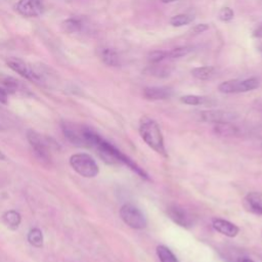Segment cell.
Here are the masks:
<instances>
[{"instance_id":"cell-19","label":"cell","mask_w":262,"mask_h":262,"mask_svg":"<svg viewBox=\"0 0 262 262\" xmlns=\"http://www.w3.org/2000/svg\"><path fill=\"white\" fill-rule=\"evenodd\" d=\"M28 242L30 245H32L35 248H41L44 242V237L41 229L37 227L30 229V231L28 232Z\"/></svg>"},{"instance_id":"cell-23","label":"cell","mask_w":262,"mask_h":262,"mask_svg":"<svg viewBox=\"0 0 262 262\" xmlns=\"http://www.w3.org/2000/svg\"><path fill=\"white\" fill-rule=\"evenodd\" d=\"M215 131L222 135H233L236 133L237 129L231 123H219L216 124Z\"/></svg>"},{"instance_id":"cell-6","label":"cell","mask_w":262,"mask_h":262,"mask_svg":"<svg viewBox=\"0 0 262 262\" xmlns=\"http://www.w3.org/2000/svg\"><path fill=\"white\" fill-rule=\"evenodd\" d=\"M27 139L37 157L43 161L50 160V142L47 137L42 136L34 130H28Z\"/></svg>"},{"instance_id":"cell-24","label":"cell","mask_w":262,"mask_h":262,"mask_svg":"<svg viewBox=\"0 0 262 262\" xmlns=\"http://www.w3.org/2000/svg\"><path fill=\"white\" fill-rule=\"evenodd\" d=\"M180 101L182 103L188 104V105H201L205 102V97L199 96V95H193V94H188L180 97Z\"/></svg>"},{"instance_id":"cell-10","label":"cell","mask_w":262,"mask_h":262,"mask_svg":"<svg viewBox=\"0 0 262 262\" xmlns=\"http://www.w3.org/2000/svg\"><path fill=\"white\" fill-rule=\"evenodd\" d=\"M201 118L205 122L209 123H231L238 118V115L224 110H209L201 113Z\"/></svg>"},{"instance_id":"cell-13","label":"cell","mask_w":262,"mask_h":262,"mask_svg":"<svg viewBox=\"0 0 262 262\" xmlns=\"http://www.w3.org/2000/svg\"><path fill=\"white\" fill-rule=\"evenodd\" d=\"M212 226L216 231H218L219 233L227 237H234L239 232V228L235 224L225 219H220V218L213 219Z\"/></svg>"},{"instance_id":"cell-27","label":"cell","mask_w":262,"mask_h":262,"mask_svg":"<svg viewBox=\"0 0 262 262\" xmlns=\"http://www.w3.org/2000/svg\"><path fill=\"white\" fill-rule=\"evenodd\" d=\"M170 71L164 67H155L152 70H150V74L157 77H167L169 75Z\"/></svg>"},{"instance_id":"cell-18","label":"cell","mask_w":262,"mask_h":262,"mask_svg":"<svg viewBox=\"0 0 262 262\" xmlns=\"http://www.w3.org/2000/svg\"><path fill=\"white\" fill-rule=\"evenodd\" d=\"M156 252L161 262H179L174 253L164 245L158 246Z\"/></svg>"},{"instance_id":"cell-29","label":"cell","mask_w":262,"mask_h":262,"mask_svg":"<svg viewBox=\"0 0 262 262\" xmlns=\"http://www.w3.org/2000/svg\"><path fill=\"white\" fill-rule=\"evenodd\" d=\"M7 98H8V93L0 85V102L4 104L7 103Z\"/></svg>"},{"instance_id":"cell-9","label":"cell","mask_w":262,"mask_h":262,"mask_svg":"<svg viewBox=\"0 0 262 262\" xmlns=\"http://www.w3.org/2000/svg\"><path fill=\"white\" fill-rule=\"evenodd\" d=\"M167 215L168 217L177 225L181 227L188 228L192 225L193 220L191 214L185 210L183 207L178 205H170L167 208Z\"/></svg>"},{"instance_id":"cell-31","label":"cell","mask_w":262,"mask_h":262,"mask_svg":"<svg viewBox=\"0 0 262 262\" xmlns=\"http://www.w3.org/2000/svg\"><path fill=\"white\" fill-rule=\"evenodd\" d=\"M5 159H6L5 155H4V154H3V152L0 150V160H1V161H4Z\"/></svg>"},{"instance_id":"cell-28","label":"cell","mask_w":262,"mask_h":262,"mask_svg":"<svg viewBox=\"0 0 262 262\" xmlns=\"http://www.w3.org/2000/svg\"><path fill=\"white\" fill-rule=\"evenodd\" d=\"M208 29H209V25H207V24H199V25H195L191 29V32L193 34H200V33H203V32L207 31Z\"/></svg>"},{"instance_id":"cell-26","label":"cell","mask_w":262,"mask_h":262,"mask_svg":"<svg viewBox=\"0 0 262 262\" xmlns=\"http://www.w3.org/2000/svg\"><path fill=\"white\" fill-rule=\"evenodd\" d=\"M233 15H234L233 10L231 8H229V7H223L218 12V17L222 21L231 20L233 18Z\"/></svg>"},{"instance_id":"cell-5","label":"cell","mask_w":262,"mask_h":262,"mask_svg":"<svg viewBox=\"0 0 262 262\" xmlns=\"http://www.w3.org/2000/svg\"><path fill=\"white\" fill-rule=\"evenodd\" d=\"M259 87V80L249 78L246 80H228L222 82L218 86V90L222 93H241L255 90Z\"/></svg>"},{"instance_id":"cell-30","label":"cell","mask_w":262,"mask_h":262,"mask_svg":"<svg viewBox=\"0 0 262 262\" xmlns=\"http://www.w3.org/2000/svg\"><path fill=\"white\" fill-rule=\"evenodd\" d=\"M253 36L255 38H262V25L259 26L253 33Z\"/></svg>"},{"instance_id":"cell-11","label":"cell","mask_w":262,"mask_h":262,"mask_svg":"<svg viewBox=\"0 0 262 262\" xmlns=\"http://www.w3.org/2000/svg\"><path fill=\"white\" fill-rule=\"evenodd\" d=\"M16 11L27 17L38 16L43 11V5L40 0H19L15 5Z\"/></svg>"},{"instance_id":"cell-8","label":"cell","mask_w":262,"mask_h":262,"mask_svg":"<svg viewBox=\"0 0 262 262\" xmlns=\"http://www.w3.org/2000/svg\"><path fill=\"white\" fill-rule=\"evenodd\" d=\"M6 62H7V66L12 71L17 73L21 77L34 82H39L41 80V76L38 73H36L28 63H26L20 58L9 57Z\"/></svg>"},{"instance_id":"cell-32","label":"cell","mask_w":262,"mask_h":262,"mask_svg":"<svg viewBox=\"0 0 262 262\" xmlns=\"http://www.w3.org/2000/svg\"><path fill=\"white\" fill-rule=\"evenodd\" d=\"M163 3H171V2H175V1H178V0H161Z\"/></svg>"},{"instance_id":"cell-25","label":"cell","mask_w":262,"mask_h":262,"mask_svg":"<svg viewBox=\"0 0 262 262\" xmlns=\"http://www.w3.org/2000/svg\"><path fill=\"white\" fill-rule=\"evenodd\" d=\"M165 58H167V51H163V50H155L147 55V59L151 63L161 62Z\"/></svg>"},{"instance_id":"cell-7","label":"cell","mask_w":262,"mask_h":262,"mask_svg":"<svg viewBox=\"0 0 262 262\" xmlns=\"http://www.w3.org/2000/svg\"><path fill=\"white\" fill-rule=\"evenodd\" d=\"M85 127L72 122H62L61 130L70 142L77 146H87L85 138ZM88 147V146H87Z\"/></svg>"},{"instance_id":"cell-22","label":"cell","mask_w":262,"mask_h":262,"mask_svg":"<svg viewBox=\"0 0 262 262\" xmlns=\"http://www.w3.org/2000/svg\"><path fill=\"white\" fill-rule=\"evenodd\" d=\"M193 48L191 46H181L172 49L171 51H167V58L175 59V58H180L185 55H187Z\"/></svg>"},{"instance_id":"cell-20","label":"cell","mask_w":262,"mask_h":262,"mask_svg":"<svg viewBox=\"0 0 262 262\" xmlns=\"http://www.w3.org/2000/svg\"><path fill=\"white\" fill-rule=\"evenodd\" d=\"M194 19V16L192 14L188 13H180L177 15H174L170 18V24L173 27H182L185 25L190 24Z\"/></svg>"},{"instance_id":"cell-33","label":"cell","mask_w":262,"mask_h":262,"mask_svg":"<svg viewBox=\"0 0 262 262\" xmlns=\"http://www.w3.org/2000/svg\"><path fill=\"white\" fill-rule=\"evenodd\" d=\"M242 262H254L253 260H251V259H247V258H245V259H243L242 260Z\"/></svg>"},{"instance_id":"cell-2","label":"cell","mask_w":262,"mask_h":262,"mask_svg":"<svg viewBox=\"0 0 262 262\" xmlns=\"http://www.w3.org/2000/svg\"><path fill=\"white\" fill-rule=\"evenodd\" d=\"M139 134L143 141L156 152L166 156L164 137L159 124L151 118L142 117L139 122Z\"/></svg>"},{"instance_id":"cell-16","label":"cell","mask_w":262,"mask_h":262,"mask_svg":"<svg viewBox=\"0 0 262 262\" xmlns=\"http://www.w3.org/2000/svg\"><path fill=\"white\" fill-rule=\"evenodd\" d=\"M2 220L10 229H16L21 222V216L15 210H8L3 213Z\"/></svg>"},{"instance_id":"cell-1","label":"cell","mask_w":262,"mask_h":262,"mask_svg":"<svg viewBox=\"0 0 262 262\" xmlns=\"http://www.w3.org/2000/svg\"><path fill=\"white\" fill-rule=\"evenodd\" d=\"M85 137L87 140L88 147H94L99 157L110 165H119L123 164L130 168L133 172H135L138 176L143 179H148V175L146 172L140 168L133 160H131L128 156L124 155L121 150H119L112 143L107 142L103 138H101L95 131H93L90 127L86 128Z\"/></svg>"},{"instance_id":"cell-3","label":"cell","mask_w":262,"mask_h":262,"mask_svg":"<svg viewBox=\"0 0 262 262\" xmlns=\"http://www.w3.org/2000/svg\"><path fill=\"white\" fill-rule=\"evenodd\" d=\"M70 165L79 175L85 178H93L99 173L98 165L88 154H75L70 158Z\"/></svg>"},{"instance_id":"cell-17","label":"cell","mask_w":262,"mask_h":262,"mask_svg":"<svg viewBox=\"0 0 262 262\" xmlns=\"http://www.w3.org/2000/svg\"><path fill=\"white\" fill-rule=\"evenodd\" d=\"M190 73L199 80H210L215 75V69L213 67H199L192 69Z\"/></svg>"},{"instance_id":"cell-21","label":"cell","mask_w":262,"mask_h":262,"mask_svg":"<svg viewBox=\"0 0 262 262\" xmlns=\"http://www.w3.org/2000/svg\"><path fill=\"white\" fill-rule=\"evenodd\" d=\"M61 27L66 33H77L81 31L82 23L77 18H69L62 23Z\"/></svg>"},{"instance_id":"cell-4","label":"cell","mask_w":262,"mask_h":262,"mask_svg":"<svg viewBox=\"0 0 262 262\" xmlns=\"http://www.w3.org/2000/svg\"><path fill=\"white\" fill-rule=\"evenodd\" d=\"M120 217L126 225L133 229H143L147 225V220L144 214L132 204H125L121 207Z\"/></svg>"},{"instance_id":"cell-34","label":"cell","mask_w":262,"mask_h":262,"mask_svg":"<svg viewBox=\"0 0 262 262\" xmlns=\"http://www.w3.org/2000/svg\"><path fill=\"white\" fill-rule=\"evenodd\" d=\"M261 51H262V48H261Z\"/></svg>"},{"instance_id":"cell-15","label":"cell","mask_w":262,"mask_h":262,"mask_svg":"<svg viewBox=\"0 0 262 262\" xmlns=\"http://www.w3.org/2000/svg\"><path fill=\"white\" fill-rule=\"evenodd\" d=\"M99 56L101 60L108 67H119L121 63L119 54L112 48H101L99 51Z\"/></svg>"},{"instance_id":"cell-14","label":"cell","mask_w":262,"mask_h":262,"mask_svg":"<svg viewBox=\"0 0 262 262\" xmlns=\"http://www.w3.org/2000/svg\"><path fill=\"white\" fill-rule=\"evenodd\" d=\"M172 91L166 87H146L143 96L148 100H164L171 96Z\"/></svg>"},{"instance_id":"cell-12","label":"cell","mask_w":262,"mask_h":262,"mask_svg":"<svg viewBox=\"0 0 262 262\" xmlns=\"http://www.w3.org/2000/svg\"><path fill=\"white\" fill-rule=\"evenodd\" d=\"M244 208L246 211L262 216V192L261 191H251L249 192L243 201Z\"/></svg>"}]
</instances>
